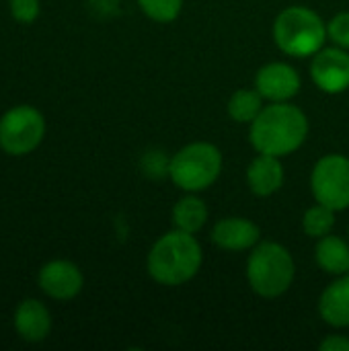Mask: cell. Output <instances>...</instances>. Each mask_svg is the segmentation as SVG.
I'll use <instances>...</instances> for the list:
<instances>
[{"label": "cell", "instance_id": "16", "mask_svg": "<svg viewBox=\"0 0 349 351\" xmlns=\"http://www.w3.org/2000/svg\"><path fill=\"white\" fill-rule=\"evenodd\" d=\"M208 220V208L206 204L195 197V195H187L183 199H179L173 208V224L175 228L183 230V232H200L204 228Z\"/></svg>", "mask_w": 349, "mask_h": 351}, {"label": "cell", "instance_id": "18", "mask_svg": "<svg viewBox=\"0 0 349 351\" xmlns=\"http://www.w3.org/2000/svg\"><path fill=\"white\" fill-rule=\"evenodd\" d=\"M333 224H335V210H331L319 202H317V206L309 208L302 218V228L311 239H323V237L331 234Z\"/></svg>", "mask_w": 349, "mask_h": 351}, {"label": "cell", "instance_id": "13", "mask_svg": "<svg viewBox=\"0 0 349 351\" xmlns=\"http://www.w3.org/2000/svg\"><path fill=\"white\" fill-rule=\"evenodd\" d=\"M14 329L25 341H43L51 329L49 311L39 300H25L14 313Z\"/></svg>", "mask_w": 349, "mask_h": 351}, {"label": "cell", "instance_id": "10", "mask_svg": "<svg viewBox=\"0 0 349 351\" xmlns=\"http://www.w3.org/2000/svg\"><path fill=\"white\" fill-rule=\"evenodd\" d=\"M255 86L263 99L272 103L290 101L300 90V76L298 72L284 62H274L263 66L255 76Z\"/></svg>", "mask_w": 349, "mask_h": 351}, {"label": "cell", "instance_id": "20", "mask_svg": "<svg viewBox=\"0 0 349 351\" xmlns=\"http://www.w3.org/2000/svg\"><path fill=\"white\" fill-rule=\"evenodd\" d=\"M327 37L337 45L349 49V12H339L327 25Z\"/></svg>", "mask_w": 349, "mask_h": 351}, {"label": "cell", "instance_id": "1", "mask_svg": "<svg viewBox=\"0 0 349 351\" xmlns=\"http://www.w3.org/2000/svg\"><path fill=\"white\" fill-rule=\"evenodd\" d=\"M309 136L306 115L286 101L263 107L251 123V144L259 154L286 156L298 150Z\"/></svg>", "mask_w": 349, "mask_h": 351}, {"label": "cell", "instance_id": "5", "mask_svg": "<svg viewBox=\"0 0 349 351\" xmlns=\"http://www.w3.org/2000/svg\"><path fill=\"white\" fill-rule=\"evenodd\" d=\"M222 171V154L210 142H193L181 148L169 162V175L173 183L189 193L204 191Z\"/></svg>", "mask_w": 349, "mask_h": 351}, {"label": "cell", "instance_id": "2", "mask_svg": "<svg viewBox=\"0 0 349 351\" xmlns=\"http://www.w3.org/2000/svg\"><path fill=\"white\" fill-rule=\"evenodd\" d=\"M204 253L191 232L175 228L163 234L148 253V274L163 286H181L202 267Z\"/></svg>", "mask_w": 349, "mask_h": 351}, {"label": "cell", "instance_id": "19", "mask_svg": "<svg viewBox=\"0 0 349 351\" xmlns=\"http://www.w3.org/2000/svg\"><path fill=\"white\" fill-rule=\"evenodd\" d=\"M146 16L156 23H171L179 16L183 0H138Z\"/></svg>", "mask_w": 349, "mask_h": 351}, {"label": "cell", "instance_id": "9", "mask_svg": "<svg viewBox=\"0 0 349 351\" xmlns=\"http://www.w3.org/2000/svg\"><path fill=\"white\" fill-rule=\"evenodd\" d=\"M84 278L80 269L64 259L49 261L39 271V288L53 300H72L80 294Z\"/></svg>", "mask_w": 349, "mask_h": 351}, {"label": "cell", "instance_id": "6", "mask_svg": "<svg viewBox=\"0 0 349 351\" xmlns=\"http://www.w3.org/2000/svg\"><path fill=\"white\" fill-rule=\"evenodd\" d=\"M45 136V119L31 105H16L0 117V146L6 154L33 152Z\"/></svg>", "mask_w": 349, "mask_h": 351}, {"label": "cell", "instance_id": "11", "mask_svg": "<svg viewBox=\"0 0 349 351\" xmlns=\"http://www.w3.org/2000/svg\"><path fill=\"white\" fill-rule=\"evenodd\" d=\"M261 230L247 218H222L212 230V243L224 251H247L259 243Z\"/></svg>", "mask_w": 349, "mask_h": 351}, {"label": "cell", "instance_id": "21", "mask_svg": "<svg viewBox=\"0 0 349 351\" xmlns=\"http://www.w3.org/2000/svg\"><path fill=\"white\" fill-rule=\"evenodd\" d=\"M39 0H10V14L14 21L29 25L39 16Z\"/></svg>", "mask_w": 349, "mask_h": 351}, {"label": "cell", "instance_id": "8", "mask_svg": "<svg viewBox=\"0 0 349 351\" xmlns=\"http://www.w3.org/2000/svg\"><path fill=\"white\" fill-rule=\"evenodd\" d=\"M311 78L329 95H339L349 88V53L344 47L319 49L311 64Z\"/></svg>", "mask_w": 349, "mask_h": 351}, {"label": "cell", "instance_id": "4", "mask_svg": "<svg viewBox=\"0 0 349 351\" xmlns=\"http://www.w3.org/2000/svg\"><path fill=\"white\" fill-rule=\"evenodd\" d=\"M294 259L290 251L278 243H261L247 261V280L255 294L278 298L286 294L294 282Z\"/></svg>", "mask_w": 349, "mask_h": 351}, {"label": "cell", "instance_id": "12", "mask_svg": "<svg viewBox=\"0 0 349 351\" xmlns=\"http://www.w3.org/2000/svg\"><path fill=\"white\" fill-rule=\"evenodd\" d=\"M247 183L255 195L267 197L276 193L284 183V167L280 156L259 154L247 169Z\"/></svg>", "mask_w": 349, "mask_h": 351}, {"label": "cell", "instance_id": "7", "mask_svg": "<svg viewBox=\"0 0 349 351\" xmlns=\"http://www.w3.org/2000/svg\"><path fill=\"white\" fill-rule=\"evenodd\" d=\"M311 189L319 204L335 212L349 208V158L341 154L323 156L313 169Z\"/></svg>", "mask_w": 349, "mask_h": 351}, {"label": "cell", "instance_id": "17", "mask_svg": "<svg viewBox=\"0 0 349 351\" xmlns=\"http://www.w3.org/2000/svg\"><path fill=\"white\" fill-rule=\"evenodd\" d=\"M263 111V97L259 90L241 88L228 101V115L239 123H253Z\"/></svg>", "mask_w": 349, "mask_h": 351}, {"label": "cell", "instance_id": "15", "mask_svg": "<svg viewBox=\"0 0 349 351\" xmlns=\"http://www.w3.org/2000/svg\"><path fill=\"white\" fill-rule=\"evenodd\" d=\"M315 257H317L319 267L327 274H333V276L349 274V245L339 237L327 234L319 239Z\"/></svg>", "mask_w": 349, "mask_h": 351}, {"label": "cell", "instance_id": "22", "mask_svg": "<svg viewBox=\"0 0 349 351\" xmlns=\"http://www.w3.org/2000/svg\"><path fill=\"white\" fill-rule=\"evenodd\" d=\"M321 351H349V337L331 335L321 343Z\"/></svg>", "mask_w": 349, "mask_h": 351}, {"label": "cell", "instance_id": "14", "mask_svg": "<svg viewBox=\"0 0 349 351\" xmlns=\"http://www.w3.org/2000/svg\"><path fill=\"white\" fill-rule=\"evenodd\" d=\"M319 313L331 327H349V274L341 276L321 294Z\"/></svg>", "mask_w": 349, "mask_h": 351}, {"label": "cell", "instance_id": "3", "mask_svg": "<svg viewBox=\"0 0 349 351\" xmlns=\"http://www.w3.org/2000/svg\"><path fill=\"white\" fill-rule=\"evenodd\" d=\"M274 39L284 53L309 58L323 47L327 25L315 10L306 6H290L278 14L274 23Z\"/></svg>", "mask_w": 349, "mask_h": 351}]
</instances>
